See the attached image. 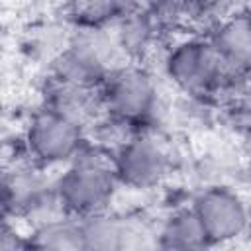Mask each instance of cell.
I'll return each mask as SVG.
<instances>
[{"label": "cell", "mask_w": 251, "mask_h": 251, "mask_svg": "<svg viewBox=\"0 0 251 251\" xmlns=\"http://www.w3.org/2000/svg\"><path fill=\"white\" fill-rule=\"evenodd\" d=\"M114 184V167L110 169L100 161L82 159L59 178L55 198L65 212L84 218L94 212H102L106 202L112 198Z\"/></svg>", "instance_id": "1"}, {"label": "cell", "mask_w": 251, "mask_h": 251, "mask_svg": "<svg viewBox=\"0 0 251 251\" xmlns=\"http://www.w3.org/2000/svg\"><path fill=\"white\" fill-rule=\"evenodd\" d=\"M171 80L190 94H200L216 86L226 75V67L210 41L188 39L171 49L165 61Z\"/></svg>", "instance_id": "2"}, {"label": "cell", "mask_w": 251, "mask_h": 251, "mask_svg": "<svg viewBox=\"0 0 251 251\" xmlns=\"http://www.w3.org/2000/svg\"><path fill=\"white\" fill-rule=\"evenodd\" d=\"M192 212L196 214L208 245L233 241L247 227V208L237 192L229 188H208L196 200Z\"/></svg>", "instance_id": "3"}, {"label": "cell", "mask_w": 251, "mask_h": 251, "mask_svg": "<svg viewBox=\"0 0 251 251\" xmlns=\"http://www.w3.org/2000/svg\"><path fill=\"white\" fill-rule=\"evenodd\" d=\"M106 108L120 120L133 122L145 118L157 98L153 78L137 67H120L104 78Z\"/></svg>", "instance_id": "4"}, {"label": "cell", "mask_w": 251, "mask_h": 251, "mask_svg": "<svg viewBox=\"0 0 251 251\" xmlns=\"http://www.w3.org/2000/svg\"><path fill=\"white\" fill-rule=\"evenodd\" d=\"M80 141V124L53 108L37 114L27 129L29 151L43 163L71 159L78 151Z\"/></svg>", "instance_id": "5"}, {"label": "cell", "mask_w": 251, "mask_h": 251, "mask_svg": "<svg viewBox=\"0 0 251 251\" xmlns=\"http://www.w3.org/2000/svg\"><path fill=\"white\" fill-rule=\"evenodd\" d=\"M167 165L169 161L165 151L155 141L139 137L124 143L114 161V173L122 182L145 188L161 180L167 173Z\"/></svg>", "instance_id": "6"}, {"label": "cell", "mask_w": 251, "mask_h": 251, "mask_svg": "<svg viewBox=\"0 0 251 251\" xmlns=\"http://www.w3.org/2000/svg\"><path fill=\"white\" fill-rule=\"evenodd\" d=\"M210 43L227 75L245 71L251 57V27L247 14L235 12L229 18L218 22Z\"/></svg>", "instance_id": "7"}, {"label": "cell", "mask_w": 251, "mask_h": 251, "mask_svg": "<svg viewBox=\"0 0 251 251\" xmlns=\"http://www.w3.org/2000/svg\"><path fill=\"white\" fill-rule=\"evenodd\" d=\"M78 226L82 249L120 251L126 247H133L137 239V229L126 218L108 216L102 212L84 216V222H78Z\"/></svg>", "instance_id": "8"}, {"label": "cell", "mask_w": 251, "mask_h": 251, "mask_svg": "<svg viewBox=\"0 0 251 251\" xmlns=\"http://www.w3.org/2000/svg\"><path fill=\"white\" fill-rule=\"evenodd\" d=\"M159 245L163 249H202L208 247L204 229L192 210L173 214L159 231Z\"/></svg>", "instance_id": "9"}, {"label": "cell", "mask_w": 251, "mask_h": 251, "mask_svg": "<svg viewBox=\"0 0 251 251\" xmlns=\"http://www.w3.org/2000/svg\"><path fill=\"white\" fill-rule=\"evenodd\" d=\"M29 245L39 249H82V237H80V226L78 222L55 218L45 220L33 233Z\"/></svg>", "instance_id": "10"}, {"label": "cell", "mask_w": 251, "mask_h": 251, "mask_svg": "<svg viewBox=\"0 0 251 251\" xmlns=\"http://www.w3.org/2000/svg\"><path fill=\"white\" fill-rule=\"evenodd\" d=\"M153 37V24L143 10H135L124 18H120V25L116 31V41L124 55H135L147 49Z\"/></svg>", "instance_id": "11"}, {"label": "cell", "mask_w": 251, "mask_h": 251, "mask_svg": "<svg viewBox=\"0 0 251 251\" xmlns=\"http://www.w3.org/2000/svg\"><path fill=\"white\" fill-rule=\"evenodd\" d=\"M188 6H192L198 16L214 22H222L237 12V0H188Z\"/></svg>", "instance_id": "12"}, {"label": "cell", "mask_w": 251, "mask_h": 251, "mask_svg": "<svg viewBox=\"0 0 251 251\" xmlns=\"http://www.w3.org/2000/svg\"><path fill=\"white\" fill-rule=\"evenodd\" d=\"M25 243H22L18 239V235L8 227L0 224V249H16V247H24Z\"/></svg>", "instance_id": "13"}, {"label": "cell", "mask_w": 251, "mask_h": 251, "mask_svg": "<svg viewBox=\"0 0 251 251\" xmlns=\"http://www.w3.org/2000/svg\"><path fill=\"white\" fill-rule=\"evenodd\" d=\"M139 2H141V4H143V2H147V4H149V0H139Z\"/></svg>", "instance_id": "14"}]
</instances>
